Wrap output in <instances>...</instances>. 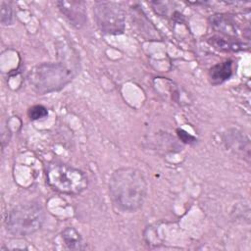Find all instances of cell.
<instances>
[{"mask_svg": "<svg viewBox=\"0 0 251 251\" xmlns=\"http://www.w3.org/2000/svg\"><path fill=\"white\" fill-rule=\"evenodd\" d=\"M62 239L67 248L72 250H83L86 247L80 233L71 226L66 227L62 231Z\"/></svg>", "mask_w": 251, "mask_h": 251, "instance_id": "cell-9", "label": "cell"}, {"mask_svg": "<svg viewBox=\"0 0 251 251\" xmlns=\"http://www.w3.org/2000/svg\"><path fill=\"white\" fill-rule=\"evenodd\" d=\"M57 6L69 23L76 28L82 27L86 21L85 3L81 1H58Z\"/></svg>", "mask_w": 251, "mask_h": 251, "instance_id": "cell-6", "label": "cell"}, {"mask_svg": "<svg viewBox=\"0 0 251 251\" xmlns=\"http://www.w3.org/2000/svg\"><path fill=\"white\" fill-rule=\"evenodd\" d=\"M75 75V71L65 63H42L29 71L27 81L33 91L42 95L64 88Z\"/></svg>", "mask_w": 251, "mask_h": 251, "instance_id": "cell-2", "label": "cell"}, {"mask_svg": "<svg viewBox=\"0 0 251 251\" xmlns=\"http://www.w3.org/2000/svg\"><path fill=\"white\" fill-rule=\"evenodd\" d=\"M147 187L143 174L131 167L115 170L109 179L110 198L124 212H134L143 205Z\"/></svg>", "mask_w": 251, "mask_h": 251, "instance_id": "cell-1", "label": "cell"}, {"mask_svg": "<svg viewBox=\"0 0 251 251\" xmlns=\"http://www.w3.org/2000/svg\"><path fill=\"white\" fill-rule=\"evenodd\" d=\"M48 115L47 109L42 105H35L29 108L28 110V117L32 121H36L42 118H45Z\"/></svg>", "mask_w": 251, "mask_h": 251, "instance_id": "cell-12", "label": "cell"}, {"mask_svg": "<svg viewBox=\"0 0 251 251\" xmlns=\"http://www.w3.org/2000/svg\"><path fill=\"white\" fill-rule=\"evenodd\" d=\"M176 132H177V135H178V137H179V139L182 141V142H184V143H193V142H195V138L192 136V135H190V134H188L186 131H184L183 129H177L176 130Z\"/></svg>", "mask_w": 251, "mask_h": 251, "instance_id": "cell-13", "label": "cell"}, {"mask_svg": "<svg viewBox=\"0 0 251 251\" xmlns=\"http://www.w3.org/2000/svg\"><path fill=\"white\" fill-rule=\"evenodd\" d=\"M232 75V62L226 60L212 66L208 72V77L213 85H218L227 80Z\"/></svg>", "mask_w": 251, "mask_h": 251, "instance_id": "cell-8", "label": "cell"}, {"mask_svg": "<svg viewBox=\"0 0 251 251\" xmlns=\"http://www.w3.org/2000/svg\"><path fill=\"white\" fill-rule=\"evenodd\" d=\"M93 15L98 27L107 34H121L126 27V16L115 2L98 1L93 6Z\"/></svg>", "mask_w": 251, "mask_h": 251, "instance_id": "cell-5", "label": "cell"}, {"mask_svg": "<svg viewBox=\"0 0 251 251\" xmlns=\"http://www.w3.org/2000/svg\"><path fill=\"white\" fill-rule=\"evenodd\" d=\"M46 177L54 190L69 195L80 194L88 185L87 176L82 171L60 163L49 165Z\"/></svg>", "mask_w": 251, "mask_h": 251, "instance_id": "cell-4", "label": "cell"}, {"mask_svg": "<svg viewBox=\"0 0 251 251\" xmlns=\"http://www.w3.org/2000/svg\"><path fill=\"white\" fill-rule=\"evenodd\" d=\"M208 41L212 45H214L216 48H219L222 50L238 51V50L244 49L245 47L244 43L240 42L235 38H224V37L214 36V37H211Z\"/></svg>", "mask_w": 251, "mask_h": 251, "instance_id": "cell-10", "label": "cell"}, {"mask_svg": "<svg viewBox=\"0 0 251 251\" xmlns=\"http://www.w3.org/2000/svg\"><path fill=\"white\" fill-rule=\"evenodd\" d=\"M0 7H1V12H0L1 23L4 25H12L13 24V10H12L10 3L2 1Z\"/></svg>", "mask_w": 251, "mask_h": 251, "instance_id": "cell-11", "label": "cell"}, {"mask_svg": "<svg viewBox=\"0 0 251 251\" xmlns=\"http://www.w3.org/2000/svg\"><path fill=\"white\" fill-rule=\"evenodd\" d=\"M211 25L215 30L231 38L238 35V25L228 15H214L211 18Z\"/></svg>", "mask_w": 251, "mask_h": 251, "instance_id": "cell-7", "label": "cell"}, {"mask_svg": "<svg viewBox=\"0 0 251 251\" xmlns=\"http://www.w3.org/2000/svg\"><path fill=\"white\" fill-rule=\"evenodd\" d=\"M44 222L42 207L33 202L20 204L7 213V231L17 237L27 236L37 231Z\"/></svg>", "mask_w": 251, "mask_h": 251, "instance_id": "cell-3", "label": "cell"}]
</instances>
